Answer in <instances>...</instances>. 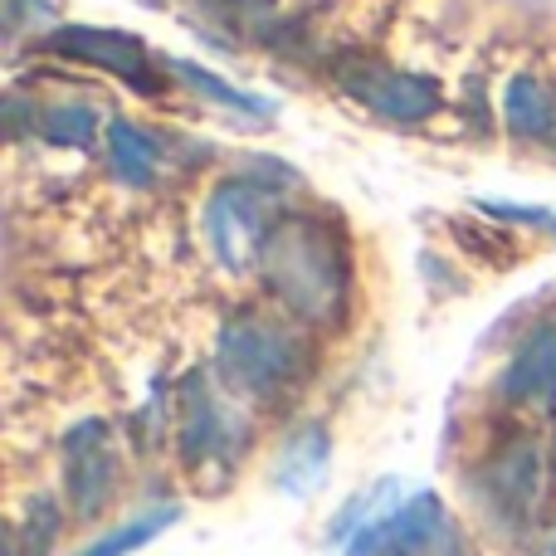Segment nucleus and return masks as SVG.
I'll return each instance as SVG.
<instances>
[{
	"label": "nucleus",
	"instance_id": "nucleus-4",
	"mask_svg": "<svg viewBox=\"0 0 556 556\" xmlns=\"http://www.w3.org/2000/svg\"><path fill=\"white\" fill-rule=\"evenodd\" d=\"M342 556H473V552L440 493H415V498L386 508L376 522H366L342 547Z\"/></svg>",
	"mask_w": 556,
	"mask_h": 556
},
{
	"label": "nucleus",
	"instance_id": "nucleus-15",
	"mask_svg": "<svg viewBox=\"0 0 556 556\" xmlns=\"http://www.w3.org/2000/svg\"><path fill=\"white\" fill-rule=\"evenodd\" d=\"M35 132L54 147H78V152H88L98 137V113L88 103L45 108V117H35Z\"/></svg>",
	"mask_w": 556,
	"mask_h": 556
},
{
	"label": "nucleus",
	"instance_id": "nucleus-8",
	"mask_svg": "<svg viewBox=\"0 0 556 556\" xmlns=\"http://www.w3.org/2000/svg\"><path fill=\"white\" fill-rule=\"evenodd\" d=\"M123 464H117V440L108 420H84L78 430H68L64 440V483L68 503L78 518H98L113 503Z\"/></svg>",
	"mask_w": 556,
	"mask_h": 556
},
{
	"label": "nucleus",
	"instance_id": "nucleus-17",
	"mask_svg": "<svg viewBox=\"0 0 556 556\" xmlns=\"http://www.w3.org/2000/svg\"><path fill=\"white\" fill-rule=\"evenodd\" d=\"M59 538V508L54 498H35L25 513V522L15 528V556H49Z\"/></svg>",
	"mask_w": 556,
	"mask_h": 556
},
{
	"label": "nucleus",
	"instance_id": "nucleus-10",
	"mask_svg": "<svg viewBox=\"0 0 556 556\" xmlns=\"http://www.w3.org/2000/svg\"><path fill=\"white\" fill-rule=\"evenodd\" d=\"M498 391L513 405H532V410H552L556 405V323H538L518 342L498 376Z\"/></svg>",
	"mask_w": 556,
	"mask_h": 556
},
{
	"label": "nucleus",
	"instance_id": "nucleus-7",
	"mask_svg": "<svg viewBox=\"0 0 556 556\" xmlns=\"http://www.w3.org/2000/svg\"><path fill=\"white\" fill-rule=\"evenodd\" d=\"M342 88L366 108V113L386 117V123H425L440 113V84L420 74H401V68L371 64V59H352L342 64Z\"/></svg>",
	"mask_w": 556,
	"mask_h": 556
},
{
	"label": "nucleus",
	"instance_id": "nucleus-5",
	"mask_svg": "<svg viewBox=\"0 0 556 556\" xmlns=\"http://www.w3.org/2000/svg\"><path fill=\"white\" fill-rule=\"evenodd\" d=\"M547 444L538 434H518L508 440L479 473V489L483 503L493 508V518L513 532H532L547 508Z\"/></svg>",
	"mask_w": 556,
	"mask_h": 556
},
{
	"label": "nucleus",
	"instance_id": "nucleus-18",
	"mask_svg": "<svg viewBox=\"0 0 556 556\" xmlns=\"http://www.w3.org/2000/svg\"><path fill=\"white\" fill-rule=\"evenodd\" d=\"M547 556H556V528H552V542H547Z\"/></svg>",
	"mask_w": 556,
	"mask_h": 556
},
{
	"label": "nucleus",
	"instance_id": "nucleus-12",
	"mask_svg": "<svg viewBox=\"0 0 556 556\" xmlns=\"http://www.w3.org/2000/svg\"><path fill=\"white\" fill-rule=\"evenodd\" d=\"M327 469H332V434H327L323 425H303V430L283 444V454H278L274 483L288 498H313L327 483Z\"/></svg>",
	"mask_w": 556,
	"mask_h": 556
},
{
	"label": "nucleus",
	"instance_id": "nucleus-2",
	"mask_svg": "<svg viewBox=\"0 0 556 556\" xmlns=\"http://www.w3.org/2000/svg\"><path fill=\"white\" fill-rule=\"evenodd\" d=\"M215 371L235 395L250 401H274V395L293 391L307 371V346L288 332L283 323L269 317H235L220 327L215 342Z\"/></svg>",
	"mask_w": 556,
	"mask_h": 556
},
{
	"label": "nucleus",
	"instance_id": "nucleus-1",
	"mask_svg": "<svg viewBox=\"0 0 556 556\" xmlns=\"http://www.w3.org/2000/svg\"><path fill=\"white\" fill-rule=\"evenodd\" d=\"M264 288L307 327H337L352 303V254L313 215H278L264 244Z\"/></svg>",
	"mask_w": 556,
	"mask_h": 556
},
{
	"label": "nucleus",
	"instance_id": "nucleus-13",
	"mask_svg": "<svg viewBox=\"0 0 556 556\" xmlns=\"http://www.w3.org/2000/svg\"><path fill=\"white\" fill-rule=\"evenodd\" d=\"M503 123L522 142L556 147V84L552 78H532V74L513 78L508 93H503Z\"/></svg>",
	"mask_w": 556,
	"mask_h": 556
},
{
	"label": "nucleus",
	"instance_id": "nucleus-16",
	"mask_svg": "<svg viewBox=\"0 0 556 556\" xmlns=\"http://www.w3.org/2000/svg\"><path fill=\"white\" fill-rule=\"evenodd\" d=\"M172 68L181 74V84L186 88H195L201 98H211V103H225V108H240V113H274L264 98H254V93H244V88H235V84H225L220 74H211V68H201V64H191V59H172Z\"/></svg>",
	"mask_w": 556,
	"mask_h": 556
},
{
	"label": "nucleus",
	"instance_id": "nucleus-9",
	"mask_svg": "<svg viewBox=\"0 0 556 556\" xmlns=\"http://www.w3.org/2000/svg\"><path fill=\"white\" fill-rule=\"evenodd\" d=\"M49 49L64 59H78V64H93L103 68V74H117L127 78V84L147 88L152 84V54H147V45L137 35H127V29H98V25H64L49 35Z\"/></svg>",
	"mask_w": 556,
	"mask_h": 556
},
{
	"label": "nucleus",
	"instance_id": "nucleus-11",
	"mask_svg": "<svg viewBox=\"0 0 556 556\" xmlns=\"http://www.w3.org/2000/svg\"><path fill=\"white\" fill-rule=\"evenodd\" d=\"M103 147H108V172H113L127 191H147V186H156L166 152L147 127L127 123V117H113L108 132H103Z\"/></svg>",
	"mask_w": 556,
	"mask_h": 556
},
{
	"label": "nucleus",
	"instance_id": "nucleus-14",
	"mask_svg": "<svg viewBox=\"0 0 556 556\" xmlns=\"http://www.w3.org/2000/svg\"><path fill=\"white\" fill-rule=\"evenodd\" d=\"M172 522H181V508H176V503H162V508H152V513H142V518L123 522V528L103 532V538L88 542L78 556H132L137 547H147V542L162 538Z\"/></svg>",
	"mask_w": 556,
	"mask_h": 556
},
{
	"label": "nucleus",
	"instance_id": "nucleus-3",
	"mask_svg": "<svg viewBox=\"0 0 556 556\" xmlns=\"http://www.w3.org/2000/svg\"><path fill=\"white\" fill-rule=\"evenodd\" d=\"M278 215H274V191L250 176H235V181L215 186L211 201H205L201 230L211 254L220 260L225 274H244L264 260V244H269Z\"/></svg>",
	"mask_w": 556,
	"mask_h": 556
},
{
	"label": "nucleus",
	"instance_id": "nucleus-6",
	"mask_svg": "<svg viewBox=\"0 0 556 556\" xmlns=\"http://www.w3.org/2000/svg\"><path fill=\"white\" fill-rule=\"evenodd\" d=\"M244 444V425L230 405L215 395V386L201 371L181 381V459L186 469H205V464H225L230 469L235 454Z\"/></svg>",
	"mask_w": 556,
	"mask_h": 556
}]
</instances>
